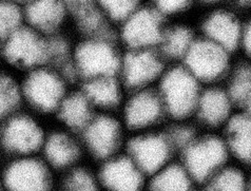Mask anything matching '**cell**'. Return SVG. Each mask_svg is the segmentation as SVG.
<instances>
[{
	"label": "cell",
	"mask_w": 251,
	"mask_h": 191,
	"mask_svg": "<svg viewBox=\"0 0 251 191\" xmlns=\"http://www.w3.org/2000/svg\"><path fill=\"white\" fill-rule=\"evenodd\" d=\"M124 49L116 32L101 36L78 38L73 47L72 62L82 81L100 76L117 75Z\"/></svg>",
	"instance_id": "obj_1"
},
{
	"label": "cell",
	"mask_w": 251,
	"mask_h": 191,
	"mask_svg": "<svg viewBox=\"0 0 251 191\" xmlns=\"http://www.w3.org/2000/svg\"><path fill=\"white\" fill-rule=\"evenodd\" d=\"M203 87L182 63H170L155 87L168 122L193 119Z\"/></svg>",
	"instance_id": "obj_2"
},
{
	"label": "cell",
	"mask_w": 251,
	"mask_h": 191,
	"mask_svg": "<svg viewBox=\"0 0 251 191\" xmlns=\"http://www.w3.org/2000/svg\"><path fill=\"white\" fill-rule=\"evenodd\" d=\"M199 189L231 161L221 132L201 130L177 155Z\"/></svg>",
	"instance_id": "obj_3"
},
{
	"label": "cell",
	"mask_w": 251,
	"mask_h": 191,
	"mask_svg": "<svg viewBox=\"0 0 251 191\" xmlns=\"http://www.w3.org/2000/svg\"><path fill=\"white\" fill-rule=\"evenodd\" d=\"M243 19L244 13L231 0L200 9L193 18L199 36L235 55L238 53Z\"/></svg>",
	"instance_id": "obj_4"
},
{
	"label": "cell",
	"mask_w": 251,
	"mask_h": 191,
	"mask_svg": "<svg viewBox=\"0 0 251 191\" xmlns=\"http://www.w3.org/2000/svg\"><path fill=\"white\" fill-rule=\"evenodd\" d=\"M129 133L118 113L96 112L79 133L83 150L99 164L125 150Z\"/></svg>",
	"instance_id": "obj_5"
},
{
	"label": "cell",
	"mask_w": 251,
	"mask_h": 191,
	"mask_svg": "<svg viewBox=\"0 0 251 191\" xmlns=\"http://www.w3.org/2000/svg\"><path fill=\"white\" fill-rule=\"evenodd\" d=\"M24 102L39 114L55 113L68 93L67 79L58 69L41 66L25 73L22 82Z\"/></svg>",
	"instance_id": "obj_6"
},
{
	"label": "cell",
	"mask_w": 251,
	"mask_h": 191,
	"mask_svg": "<svg viewBox=\"0 0 251 191\" xmlns=\"http://www.w3.org/2000/svg\"><path fill=\"white\" fill-rule=\"evenodd\" d=\"M236 55L199 36L188 51L182 65L203 86L224 83Z\"/></svg>",
	"instance_id": "obj_7"
},
{
	"label": "cell",
	"mask_w": 251,
	"mask_h": 191,
	"mask_svg": "<svg viewBox=\"0 0 251 191\" xmlns=\"http://www.w3.org/2000/svg\"><path fill=\"white\" fill-rule=\"evenodd\" d=\"M125 151L147 178L177 158L165 126L129 134Z\"/></svg>",
	"instance_id": "obj_8"
},
{
	"label": "cell",
	"mask_w": 251,
	"mask_h": 191,
	"mask_svg": "<svg viewBox=\"0 0 251 191\" xmlns=\"http://www.w3.org/2000/svg\"><path fill=\"white\" fill-rule=\"evenodd\" d=\"M118 115L129 134L160 128L168 122L156 88L128 91Z\"/></svg>",
	"instance_id": "obj_9"
},
{
	"label": "cell",
	"mask_w": 251,
	"mask_h": 191,
	"mask_svg": "<svg viewBox=\"0 0 251 191\" xmlns=\"http://www.w3.org/2000/svg\"><path fill=\"white\" fill-rule=\"evenodd\" d=\"M2 55L8 65L25 73L49 65V36L25 24L3 41Z\"/></svg>",
	"instance_id": "obj_10"
},
{
	"label": "cell",
	"mask_w": 251,
	"mask_h": 191,
	"mask_svg": "<svg viewBox=\"0 0 251 191\" xmlns=\"http://www.w3.org/2000/svg\"><path fill=\"white\" fill-rule=\"evenodd\" d=\"M169 65L158 49H124L117 75L128 91L155 88Z\"/></svg>",
	"instance_id": "obj_11"
},
{
	"label": "cell",
	"mask_w": 251,
	"mask_h": 191,
	"mask_svg": "<svg viewBox=\"0 0 251 191\" xmlns=\"http://www.w3.org/2000/svg\"><path fill=\"white\" fill-rule=\"evenodd\" d=\"M167 21L147 3L116 27V37L123 49H157Z\"/></svg>",
	"instance_id": "obj_12"
},
{
	"label": "cell",
	"mask_w": 251,
	"mask_h": 191,
	"mask_svg": "<svg viewBox=\"0 0 251 191\" xmlns=\"http://www.w3.org/2000/svg\"><path fill=\"white\" fill-rule=\"evenodd\" d=\"M46 136L36 117L18 111L4 119L0 143L11 158L35 155L41 151Z\"/></svg>",
	"instance_id": "obj_13"
},
{
	"label": "cell",
	"mask_w": 251,
	"mask_h": 191,
	"mask_svg": "<svg viewBox=\"0 0 251 191\" xmlns=\"http://www.w3.org/2000/svg\"><path fill=\"white\" fill-rule=\"evenodd\" d=\"M239 110L224 83L204 86L194 110L193 121L201 130L222 132Z\"/></svg>",
	"instance_id": "obj_14"
},
{
	"label": "cell",
	"mask_w": 251,
	"mask_h": 191,
	"mask_svg": "<svg viewBox=\"0 0 251 191\" xmlns=\"http://www.w3.org/2000/svg\"><path fill=\"white\" fill-rule=\"evenodd\" d=\"M52 172L36 154L11 158L2 173V185L11 190H46L53 184Z\"/></svg>",
	"instance_id": "obj_15"
},
{
	"label": "cell",
	"mask_w": 251,
	"mask_h": 191,
	"mask_svg": "<svg viewBox=\"0 0 251 191\" xmlns=\"http://www.w3.org/2000/svg\"><path fill=\"white\" fill-rule=\"evenodd\" d=\"M100 189L137 191L147 189L148 178L124 150L96 164Z\"/></svg>",
	"instance_id": "obj_16"
},
{
	"label": "cell",
	"mask_w": 251,
	"mask_h": 191,
	"mask_svg": "<svg viewBox=\"0 0 251 191\" xmlns=\"http://www.w3.org/2000/svg\"><path fill=\"white\" fill-rule=\"evenodd\" d=\"M41 152L52 171L61 173L81 163L82 155L86 154L80 137L65 128L47 134Z\"/></svg>",
	"instance_id": "obj_17"
},
{
	"label": "cell",
	"mask_w": 251,
	"mask_h": 191,
	"mask_svg": "<svg viewBox=\"0 0 251 191\" xmlns=\"http://www.w3.org/2000/svg\"><path fill=\"white\" fill-rule=\"evenodd\" d=\"M23 8L25 24L47 36L70 25L71 13L64 0H27Z\"/></svg>",
	"instance_id": "obj_18"
},
{
	"label": "cell",
	"mask_w": 251,
	"mask_h": 191,
	"mask_svg": "<svg viewBox=\"0 0 251 191\" xmlns=\"http://www.w3.org/2000/svg\"><path fill=\"white\" fill-rule=\"evenodd\" d=\"M80 89L96 112L107 113H118L128 92L118 75L100 76L82 81Z\"/></svg>",
	"instance_id": "obj_19"
},
{
	"label": "cell",
	"mask_w": 251,
	"mask_h": 191,
	"mask_svg": "<svg viewBox=\"0 0 251 191\" xmlns=\"http://www.w3.org/2000/svg\"><path fill=\"white\" fill-rule=\"evenodd\" d=\"M198 37L193 19L171 21L167 23L157 49L169 63H180Z\"/></svg>",
	"instance_id": "obj_20"
},
{
	"label": "cell",
	"mask_w": 251,
	"mask_h": 191,
	"mask_svg": "<svg viewBox=\"0 0 251 191\" xmlns=\"http://www.w3.org/2000/svg\"><path fill=\"white\" fill-rule=\"evenodd\" d=\"M230 158L251 168V118L239 110L222 132Z\"/></svg>",
	"instance_id": "obj_21"
},
{
	"label": "cell",
	"mask_w": 251,
	"mask_h": 191,
	"mask_svg": "<svg viewBox=\"0 0 251 191\" xmlns=\"http://www.w3.org/2000/svg\"><path fill=\"white\" fill-rule=\"evenodd\" d=\"M96 111L80 89L68 91L55 112L62 128L79 134L91 121Z\"/></svg>",
	"instance_id": "obj_22"
},
{
	"label": "cell",
	"mask_w": 251,
	"mask_h": 191,
	"mask_svg": "<svg viewBox=\"0 0 251 191\" xmlns=\"http://www.w3.org/2000/svg\"><path fill=\"white\" fill-rule=\"evenodd\" d=\"M147 189L157 191H189L199 189L189 171L178 158L148 178Z\"/></svg>",
	"instance_id": "obj_23"
},
{
	"label": "cell",
	"mask_w": 251,
	"mask_h": 191,
	"mask_svg": "<svg viewBox=\"0 0 251 191\" xmlns=\"http://www.w3.org/2000/svg\"><path fill=\"white\" fill-rule=\"evenodd\" d=\"M249 168L229 161L203 186V190L243 191L248 190Z\"/></svg>",
	"instance_id": "obj_24"
},
{
	"label": "cell",
	"mask_w": 251,
	"mask_h": 191,
	"mask_svg": "<svg viewBox=\"0 0 251 191\" xmlns=\"http://www.w3.org/2000/svg\"><path fill=\"white\" fill-rule=\"evenodd\" d=\"M224 86L241 110L251 96V62L236 56Z\"/></svg>",
	"instance_id": "obj_25"
},
{
	"label": "cell",
	"mask_w": 251,
	"mask_h": 191,
	"mask_svg": "<svg viewBox=\"0 0 251 191\" xmlns=\"http://www.w3.org/2000/svg\"><path fill=\"white\" fill-rule=\"evenodd\" d=\"M167 23L193 19L200 10L198 0H145Z\"/></svg>",
	"instance_id": "obj_26"
},
{
	"label": "cell",
	"mask_w": 251,
	"mask_h": 191,
	"mask_svg": "<svg viewBox=\"0 0 251 191\" xmlns=\"http://www.w3.org/2000/svg\"><path fill=\"white\" fill-rule=\"evenodd\" d=\"M23 102L22 82L9 74L0 76V121L17 113Z\"/></svg>",
	"instance_id": "obj_27"
},
{
	"label": "cell",
	"mask_w": 251,
	"mask_h": 191,
	"mask_svg": "<svg viewBox=\"0 0 251 191\" xmlns=\"http://www.w3.org/2000/svg\"><path fill=\"white\" fill-rule=\"evenodd\" d=\"M60 184L67 190L90 191L100 189L96 167L90 168L81 163L62 173Z\"/></svg>",
	"instance_id": "obj_28"
},
{
	"label": "cell",
	"mask_w": 251,
	"mask_h": 191,
	"mask_svg": "<svg viewBox=\"0 0 251 191\" xmlns=\"http://www.w3.org/2000/svg\"><path fill=\"white\" fill-rule=\"evenodd\" d=\"M24 25L23 4L16 0H0V40L4 41Z\"/></svg>",
	"instance_id": "obj_29"
},
{
	"label": "cell",
	"mask_w": 251,
	"mask_h": 191,
	"mask_svg": "<svg viewBox=\"0 0 251 191\" xmlns=\"http://www.w3.org/2000/svg\"><path fill=\"white\" fill-rule=\"evenodd\" d=\"M145 3V0H95V4L115 27Z\"/></svg>",
	"instance_id": "obj_30"
},
{
	"label": "cell",
	"mask_w": 251,
	"mask_h": 191,
	"mask_svg": "<svg viewBox=\"0 0 251 191\" xmlns=\"http://www.w3.org/2000/svg\"><path fill=\"white\" fill-rule=\"evenodd\" d=\"M236 55L251 62V11L244 13L243 27Z\"/></svg>",
	"instance_id": "obj_31"
},
{
	"label": "cell",
	"mask_w": 251,
	"mask_h": 191,
	"mask_svg": "<svg viewBox=\"0 0 251 191\" xmlns=\"http://www.w3.org/2000/svg\"><path fill=\"white\" fill-rule=\"evenodd\" d=\"M64 1L69 8L70 13L95 3V0H64Z\"/></svg>",
	"instance_id": "obj_32"
},
{
	"label": "cell",
	"mask_w": 251,
	"mask_h": 191,
	"mask_svg": "<svg viewBox=\"0 0 251 191\" xmlns=\"http://www.w3.org/2000/svg\"><path fill=\"white\" fill-rule=\"evenodd\" d=\"M231 1L238 6L243 13H247L251 11V0H231Z\"/></svg>",
	"instance_id": "obj_33"
},
{
	"label": "cell",
	"mask_w": 251,
	"mask_h": 191,
	"mask_svg": "<svg viewBox=\"0 0 251 191\" xmlns=\"http://www.w3.org/2000/svg\"><path fill=\"white\" fill-rule=\"evenodd\" d=\"M226 1H229V0H198V3H199L200 9H203V8H207V6L215 5V4L223 3Z\"/></svg>",
	"instance_id": "obj_34"
},
{
	"label": "cell",
	"mask_w": 251,
	"mask_h": 191,
	"mask_svg": "<svg viewBox=\"0 0 251 191\" xmlns=\"http://www.w3.org/2000/svg\"><path fill=\"white\" fill-rule=\"evenodd\" d=\"M241 111H243L251 118V96L248 98V101L245 103V105L241 108Z\"/></svg>",
	"instance_id": "obj_35"
},
{
	"label": "cell",
	"mask_w": 251,
	"mask_h": 191,
	"mask_svg": "<svg viewBox=\"0 0 251 191\" xmlns=\"http://www.w3.org/2000/svg\"><path fill=\"white\" fill-rule=\"evenodd\" d=\"M248 190H251V168L249 169V183H248Z\"/></svg>",
	"instance_id": "obj_36"
},
{
	"label": "cell",
	"mask_w": 251,
	"mask_h": 191,
	"mask_svg": "<svg viewBox=\"0 0 251 191\" xmlns=\"http://www.w3.org/2000/svg\"><path fill=\"white\" fill-rule=\"evenodd\" d=\"M17 2H19V3H22V4H24L25 1H27V0H16Z\"/></svg>",
	"instance_id": "obj_37"
}]
</instances>
